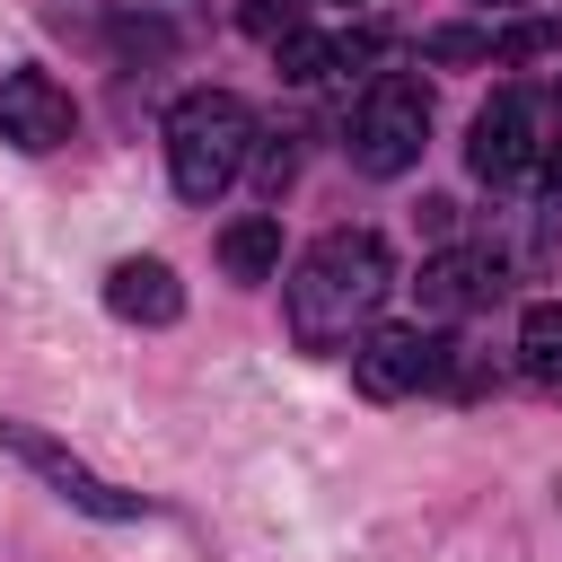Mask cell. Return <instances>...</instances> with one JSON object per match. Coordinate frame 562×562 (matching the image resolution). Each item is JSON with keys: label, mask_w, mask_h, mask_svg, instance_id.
<instances>
[{"label": "cell", "mask_w": 562, "mask_h": 562, "mask_svg": "<svg viewBox=\"0 0 562 562\" xmlns=\"http://www.w3.org/2000/svg\"><path fill=\"white\" fill-rule=\"evenodd\" d=\"M536 123H544V105L527 97V88H501L483 114H474V140H465V167L483 176V184H509V176H527L536 158H544V140H536Z\"/></svg>", "instance_id": "8992f818"}, {"label": "cell", "mask_w": 562, "mask_h": 562, "mask_svg": "<svg viewBox=\"0 0 562 562\" xmlns=\"http://www.w3.org/2000/svg\"><path fill=\"white\" fill-rule=\"evenodd\" d=\"M422 61H448V70L501 61V35H492V26H430V35H422Z\"/></svg>", "instance_id": "7c38bea8"}, {"label": "cell", "mask_w": 562, "mask_h": 562, "mask_svg": "<svg viewBox=\"0 0 562 562\" xmlns=\"http://www.w3.org/2000/svg\"><path fill=\"white\" fill-rule=\"evenodd\" d=\"M299 9H307V0H246L237 26H246L255 44H281V35H299Z\"/></svg>", "instance_id": "5bb4252c"}, {"label": "cell", "mask_w": 562, "mask_h": 562, "mask_svg": "<svg viewBox=\"0 0 562 562\" xmlns=\"http://www.w3.org/2000/svg\"><path fill=\"white\" fill-rule=\"evenodd\" d=\"M553 105H562V79H553Z\"/></svg>", "instance_id": "ac0fdd59"}, {"label": "cell", "mask_w": 562, "mask_h": 562, "mask_svg": "<svg viewBox=\"0 0 562 562\" xmlns=\"http://www.w3.org/2000/svg\"><path fill=\"white\" fill-rule=\"evenodd\" d=\"M105 307H114L123 325H176V316H184V281H176V263H158V255H123V263L105 272Z\"/></svg>", "instance_id": "9c48e42d"}, {"label": "cell", "mask_w": 562, "mask_h": 562, "mask_svg": "<svg viewBox=\"0 0 562 562\" xmlns=\"http://www.w3.org/2000/svg\"><path fill=\"white\" fill-rule=\"evenodd\" d=\"M544 53H562V26H544V18H527V26L501 35V61H544Z\"/></svg>", "instance_id": "9a60e30c"}, {"label": "cell", "mask_w": 562, "mask_h": 562, "mask_svg": "<svg viewBox=\"0 0 562 562\" xmlns=\"http://www.w3.org/2000/svg\"><path fill=\"white\" fill-rule=\"evenodd\" d=\"M536 176H544V184H562V140H544V158H536Z\"/></svg>", "instance_id": "e0dca14e"}, {"label": "cell", "mask_w": 562, "mask_h": 562, "mask_svg": "<svg viewBox=\"0 0 562 562\" xmlns=\"http://www.w3.org/2000/svg\"><path fill=\"white\" fill-rule=\"evenodd\" d=\"M281 184H290V140H272V149H263V193H281Z\"/></svg>", "instance_id": "2e32d148"}, {"label": "cell", "mask_w": 562, "mask_h": 562, "mask_svg": "<svg viewBox=\"0 0 562 562\" xmlns=\"http://www.w3.org/2000/svg\"><path fill=\"white\" fill-rule=\"evenodd\" d=\"M386 290H395L386 237H378V228H325V237L290 263L281 316H290L299 351H334V342H351V334L386 307Z\"/></svg>", "instance_id": "6da1fadb"}, {"label": "cell", "mask_w": 562, "mask_h": 562, "mask_svg": "<svg viewBox=\"0 0 562 562\" xmlns=\"http://www.w3.org/2000/svg\"><path fill=\"white\" fill-rule=\"evenodd\" d=\"M70 88L53 79V70H9L0 79V140L9 149H26V158H44V149H61L70 140Z\"/></svg>", "instance_id": "52a82bcc"}, {"label": "cell", "mask_w": 562, "mask_h": 562, "mask_svg": "<svg viewBox=\"0 0 562 562\" xmlns=\"http://www.w3.org/2000/svg\"><path fill=\"white\" fill-rule=\"evenodd\" d=\"M518 351H527L536 378H562V299H536L518 316Z\"/></svg>", "instance_id": "8fae6325"}, {"label": "cell", "mask_w": 562, "mask_h": 562, "mask_svg": "<svg viewBox=\"0 0 562 562\" xmlns=\"http://www.w3.org/2000/svg\"><path fill=\"white\" fill-rule=\"evenodd\" d=\"M272 61H281V79H299V88H307V79L342 70V44H334V35H307V26H299V35H281V44H272Z\"/></svg>", "instance_id": "4fadbf2b"}, {"label": "cell", "mask_w": 562, "mask_h": 562, "mask_svg": "<svg viewBox=\"0 0 562 562\" xmlns=\"http://www.w3.org/2000/svg\"><path fill=\"white\" fill-rule=\"evenodd\" d=\"M220 263H228V281H281V220L272 211L228 220L220 228Z\"/></svg>", "instance_id": "30bf717a"}, {"label": "cell", "mask_w": 562, "mask_h": 562, "mask_svg": "<svg viewBox=\"0 0 562 562\" xmlns=\"http://www.w3.org/2000/svg\"><path fill=\"white\" fill-rule=\"evenodd\" d=\"M158 140H167L176 193H184V202H220V193L237 184V167L255 158L263 132H255V105H246L237 88H184V97L167 105Z\"/></svg>", "instance_id": "7a4b0ae2"}, {"label": "cell", "mask_w": 562, "mask_h": 562, "mask_svg": "<svg viewBox=\"0 0 562 562\" xmlns=\"http://www.w3.org/2000/svg\"><path fill=\"white\" fill-rule=\"evenodd\" d=\"M0 448H9L26 474H44L70 509H88V518H149V501H140V492H114L105 474H88V465H79L61 439H44L35 422H9V413H0Z\"/></svg>", "instance_id": "5b68a950"}, {"label": "cell", "mask_w": 562, "mask_h": 562, "mask_svg": "<svg viewBox=\"0 0 562 562\" xmlns=\"http://www.w3.org/2000/svg\"><path fill=\"white\" fill-rule=\"evenodd\" d=\"M422 140H430V88L422 79H404V70H378L369 79V97L351 105V167L360 176H404V167H422Z\"/></svg>", "instance_id": "3957f363"}, {"label": "cell", "mask_w": 562, "mask_h": 562, "mask_svg": "<svg viewBox=\"0 0 562 562\" xmlns=\"http://www.w3.org/2000/svg\"><path fill=\"white\" fill-rule=\"evenodd\" d=\"M439 369H448V342L422 334V325H378V334L351 342V386H360L369 404H404V395H422Z\"/></svg>", "instance_id": "277c9868"}, {"label": "cell", "mask_w": 562, "mask_h": 562, "mask_svg": "<svg viewBox=\"0 0 562 562\" xmlns=\"http://www.w3.org/2000/svg\"><path fill=\"white\" fill-rule=\"evenodd\" d=\"M422 316H439V325H457V316H474V307H492L501 299V255L492 246H448V255H430L422 263Z\"/></svg>", "instance_id": "ba28073f"}]
</instances>
